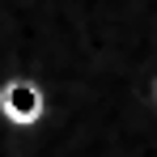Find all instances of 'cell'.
<instances>
[{
  "instance_id": "cell-1",
  "label": "cell",
  "mask_w": 157,
  "mask_h": 157,
  "mask_svg": "<svg viewBox=\"0 0 157 157\" xmlns=\"http://www.w3.org/2000/svg\"><path fill=\"white\" fill-rule=\"evenodd\" d=\"M13 102H17V106H13V110H17L21 119L38 110V106H34V102H38V98H34V89H17V94H13Z\"/></svg>"
}]
</instances>
